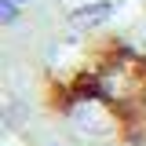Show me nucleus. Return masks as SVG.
Instances as JSON below:
<instances>
[{
  "label": "nucleus",
  "instance_id": "nucleus-1",
  "mask_svg": "<svg viewBox=\"0 0 146 146\" xmlns=\"http://www.w3.org/2000/svg\"><path fill=\"white\" fill-rule=\"evenodd\" d=\"M40 106L80 146H146V51L117 33H84L44 73Z\"/></svg>",
  "mask_w": 146,
  "mask_h": 146
}]
</instances>
